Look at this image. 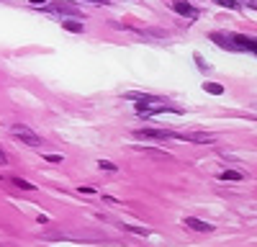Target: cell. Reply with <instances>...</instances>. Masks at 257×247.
Masks as SVG:
<instances>
[{
    "instance_id": "obj_1",
    "label": "cell",
    "mask_w": 257,
    "mask_h": 247,
    "mask_svg": "<svg viewBox=\"0 0 257 247\" xmlns=\"http://www.w3.org/2000/svg\"><path fill=\"white\" fill-rule=\"evenodd\" d=\"M11 137L18 139V142H24V144H29V147H41V137H39L34 129L24 127V124H16V127H11Z\"/></svg>"
},
{
    "instance_id": "obj_2",
    "label": "cell",
    "mask_w": 257,
    "mask_h": 247,
    "mask_svg": "<svg viewBox=\"0 0 257 247\" xmlns=\"http://www.w3.org/2000/svg\"><path fill=\"white\" fill-rule=\"evenodd\" d=\"M137 137H149V139H175V132H170V129H139Z\"/></svg>"
},
{
    "instance_id": "obj_3",
    "label": "cell",
    "mask_w": 257,
    "mask_h": 247,
    "mask_svg": "<svg viewBox=\"0 0 257 247\" xmlns=\"http://www.w3.org/2000/svg\"><path fill=\"white\" fill-rule=\"evenodd\" d=\"M185 226H188V229H196V232H213V226L211 224H206V221H201V219H193V216H188L185 219Z\"/></svg>"
},
{
    "instance_id": "obj_4",
    "label": "cell",
    "mask_w": 257,
    "mask_h": 247,
    "mask_svg": "<svg viewBox=\"0 0 257 247\" xmlns=\"http://www.w3.org/2000/svg\"><path fill=\"white\" fill-rule=\"evenodd\" d=\"M173 11L180 13V16H188V18H196V8H193L190 3H185V0H175V3H173Z\"/></svg>"
},
{
    "instance_id": "obj_5",
    "label": "cell",
    "mask_w": 257,
    "mask_h": 247,
    "mask_svg": "<svg viewBox=\"0 0 257 247\" xmlns=\"http://www.w3.org/2000/svg\"><path fill=\"white\" fill-rule=\"evenodd\" d=\"M211 39L216 41V44H221L224 49H239V47H237V41H234V36H224V34H213Z\"/></svg>"
},
{
    "instance_id": "obj_6",
    "label": "cell",
    "mask_w": 257,
    "mask_h": 247,
    "mask_svg": "<svg viewBox=\"0 0 257 247\" xmlns=\"http://www.w3.org/2000/svg\"><path fill=\"white\" fill-rule=\"evenodd\" d=\"M234 41L237 44H242V49H249L257 54V39H247V36H234Z\"/></svg>"
},
{
    "instance_id": "obj_7",
    "label": "cell",
    "mask_w": 257,
    "mask_h": 247,
    "mask_svg": "<svg viewBox=\"0 0 257 247\" xmlns=\"http://www.w3.org/2000/svg\"><path fill=\"white\" fill-rule=\"evenodd\" d=\"M62 26L67 29V31H72V34H80V31L85 29V26L80 24V21H70V18H67V21H62Z\"/></svg>"
},
{
    "instance_id": "obj_8",
    "label": "cell",
    "mask_w": 257,
    "mask_h": 247,
    "mask_svg": "<svg viewBox=\"0 0 257 247\" xmlns=\"http://www.w3.org/2000/svg\"><path fill=\"white\" fill-rule=\"evenodd\" d=\"M54 11H57V13H64V16H80V8H75V6H67V3H64V6L59 3Z\"/></svg>"
},
{
    "instance_id": "obj_9",
    "label": "cell",
    "mask_w": 257,
    "mask_h": 247,
    "mask_svg": "<svg viewBox=\"0 0 257 247\" xmlns=\"http://www.w3.org/2000/svg\"><path fill=\"white\" fill-rule=\"evenodd\" d=\"M219 178H221V180H242L244 175H242V173H237V170H226V173H221Z\"/></svg>"
},
{
    "instance_id": "obj_10",
    "label": "cell",
    "mask_w": 257,
    "mask_h": 247,
    "mask_svg": "<svg viewBox=\"0 0 257 247\" xmlns=\"http://www.w3.org/2000/svg\"><path fill=\"white\" fill-rule=\"evenodd\" d=\"M203 88H206V90H208L211 95H221V90H224V88L219 85V82H206V85H203Z\"/></svg>"
},
{
    "instance_id": "obj_11",
    "label": "cell",
    "mask_w": 257,
    "mask_h": 247,
    "mask_svg": "<svg viewBox=\"0 0 257 247\" xmlns=\"http://www.w3.org/2000/svg\"><path fill=\"white\" fill-rule=\"evenodd\" d=\"M98 168H100V170H105V173H116V170H118L116 165H113V162H108V160H100V162H98Z\"/></svg>"
},
{
    "instance_id": "obj_12",
    "label": "cell",
    "mask_w": 257,
    "mask_h": 247,
    "mask_svg": "<svg viewBox=\"0 0 257 247\" xmlns=\"http://www.w3.org/2000/svg\"><path fill=\"white\" fill-rule=\"evenodd\" d=\"M216 3H219V6H224V8H229V11H237V8H239L237 3H234V0H216Z\"/></svg>"
},
{
    "instance_id": "obj_13",
    "label": "cell",
    "mask_w": 257,
    "mask_h": 247,
    "mask_svg": "<svg viewBox=\"0 0 257 247\" xmlns=\"http://www.w3.org/2000/svg\"><path fill=\"white\" fill-rule=\"evenodd\" d=\"M13 183L18 185V188H26V191H34V185H31V183H26V180H21V178H16Z\"/></svg>"
},
{
    "instance_id": "obj_14",
    "label": "cell",
    "mask_w": 257,
    "mask_h": 247,
    "mask_svg": "<svg viewBox=\"0 0 257 247\" xmlns=\"http://www.w3.org/2000/svg\"><path fill=\"white\" fill-rule=\"evenodd\" d=\"M80 191H82V193H88V196H93V193H95V188H90V185H82Z\"/></svg>"
},
{
    "instance_id": "obj_15",
    "label": "cell",
    "mask_w": 257,
    "mask_h": 247,
    "mask_svg": "<svg viewBox=\"0 0 257 247\" xmlns=\"http://www.w3.org/2000/svg\"><path fill=\"white\" fill-rule=\"evenodd\" d=\"M44 157H47L49 162H62V157H59V155H44Z\"/></svg>"
},
{
    "instance_id": "obj_16",
    "label": "cell",
    "mask_w": 257,
    "mask_h": 247,
    "mask_svg": "<svg viewBox=\"0 0 257 247\" xmlns=\"http://www.w3.org/2000/svg\"><path fill=\"white\" fill-rule=\"evenodd\" d=\"M6 162H8V155H6L3 150H0V165H6Z\"/></svg>"
},
{
    "instance_id": "obj_17",
    "label": "cell",
    "mask_w": 257,
    "mask_h": 247,
    "mask_svg": "<svg viewBox=\"0 0 257 247\" xmlns=\"http://www.w3.org/2000/svg\"><path fill=\"white\" fill-rule=\"evenodd\" d=\"M93 3H98V6H108V0H93Z\"/></svg>"
},
{
    "instance_id": "obj_18",
    "label": "cell",
    "mask_w": 257,
    "mask_h": 247,
    "mask_svg": "<svg viewBox=\"0 0 257 247\" xmlns=\"http://www.w3.org/2000/svg\"><path fill=\"white\" fill-rule=\"evenodd\" d=\"M31 3H36V6H41V3H47V0H31Z\"/></svg>"
}]
</instances>
